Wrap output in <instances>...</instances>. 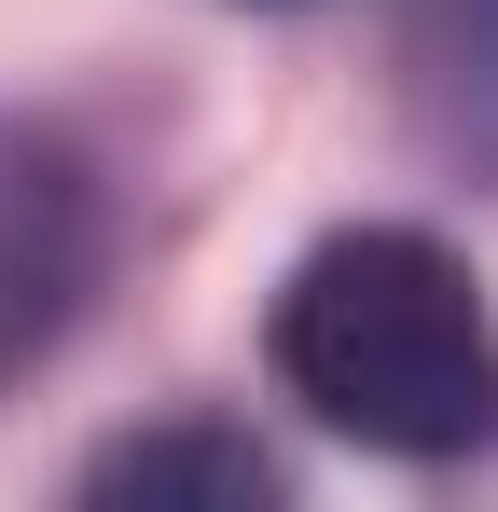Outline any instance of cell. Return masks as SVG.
Returning <instances> with one entry per match:
<instances>
[{"label": "cell", "instance_id": "obj_3", "mask_svg": "<svg viewBox=\"0 0 498 512\" xmlns=\"http://www.w3.org/2000/svg\"><path fill=\"white\" fill-rule=\"evenodd\" d=\"M83 499H208V512H249V499H277V457H263L249 429H139V443H111V457L83 471Z\"/></svg>", "mask_w": 498, "mask_h": 512}, {"label": "cell", "instance_id": "obj_1", "mask_svg": "<svg viewBox=\"0 0 498 512\" xmlns=\"http://www.w3.org/2000/svg\"><path fill=\"white\" fill-rule=\"evenodd\" d=\"M277 388L374 457H485L498 443V319L471 263L415 222H346L277 291Z\"/></svg>", "mask_w": 498, "mask_h": 512}, {"label": "cell", "instance_id": "obj_2", "mask_svg": "<svg viewBox=\"0 0 498 512\" xmlns=\"http://www.w3.org/2000/svg\"><path fill=\"white\" fill-rule=\"evenodd\" d=\"M97 250H111V222H97L83 153L42 139V125H0V374H28L83 319Z\"/></svg>", "mask_w": 498, "mask_h": 512}]
</instances>
